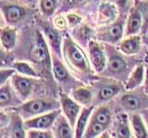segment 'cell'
Returning <instances> with one entry per match:
<instances>
[{"label": "cell", "instance_id": "obj_27", "mask_svg": "<svg viewBox=\"0 0 148 138\" xmlns=\"http://www.w3.org/2000/svg\"><path fill=\"white\" fill-rule=\"evenodd\" d=\"M11 133L13 137L17 138H24L25 132L22 127V122L20 116L14 115L11 122Z\"/></svg>", "mask_w": 148, "mask_h": 138}, {"label": "cell", "instance_id": "obj_10", "mask_svg": "<svg viewBox=\"0 0 148 138\" xmlns=\"http://www.w3.org/2000/svg\"><path fill=\"white\" fill-rule=\"evenodd\" d=\"M55 135L58 138H71L72 129L71 124L69 123L66 116L59 115L55 122Z\"/></svg>", "mask_w": 148, "mask_h": 138}, {"label": "cell", "instance_id": "obj_31", "mask_svg": "<svg viewBox=\"0 0 148 138\" xmlns=\"http://www.w3.org/2000/svg\"><path fill=\"white\" fill-rule=\"evenodd\" d=\"M141 12L143 15V29H142V33L145 35L148 32V1L143 2L141 7Z\"/></svg>", "mask_w": 148, "mask_h": 138}, {"label": "cell", "instance_id": "obj_6", "mask_svg": "<svg viewBox=\"0 0 148 138\" xmlns=\"http://www.w3.org/2000/svg\"><path fill=\"white\" fill-rule=\"evenodd\" d=\"M49 53L46 47L45 41L43 37L38 32V39L36 40L35 43L30 51V59L34 63H44L48 60Z\"/></svg>", "mask_w": 148, "mask_h": 138}, {"label": "cell", "instance_id": "obj_2", "mask_svg": "<svg viewBox=\"0 0 148 138\" xmlns=\"http://www.w3.org/2000/svg\"><path fill=\"white\" fill-rule=\"evenodd\" d=\"M59 106L60 105L57 102H51L44 99H34L21 105L20 108H18V110L23 117L28 118L29 116H34V115L57 110Z\"/></svg>", "mask_w": 148, "mask_h": 138}, {"label": "cell", "instance_id": "obj_1", "mask_svg": "<svg viewBox=\"0 0 148 138\" xmlns=\"http://www.w3.org/2000/svg\"><path fill=\"white\" fill-rule=\"evenodd\" d=\"M64 54L67 61L72 67L82 73H90V64L85 53L71 38L64 40Z\"/></svg>", "mask_w": 148, "mask_h": 138}, {"label": "cell", "instance_id": "obj_24", "mask_svg": "<svg viewBox=\"0 0 148 138\" xmlns=\"http://www.w3.org/2000/svg\"><path fill=\"white\" fill-rule=\"evenodd\" d=\"M120 87L118 85H110V86H106L102 87L98 93V99L100 101H106L109 100L112 98L119 93L120 91Z\"/></svg>", "mask_w": 148, "mask_h": 138}, {"label": "cell", "instance_id": "obj_7", "mask_svg": "<svg viewBox=\"0 0 148 138\" xmlns=\"http://www.w3.org/2000/svg\"><path fill=\"white\" fill-rule=\"evenodd\" d=\"M89 54H90V60L92 64V66L95 69L96 72H101L104 70L106 66V56L103 52V50L100 46L92 41L90 43L89 48Z\"/></svg>", "mask_w": 148, "mask_h": 138}, {"label": "cell", "instance_id": "obj_25", "mask_svg": "<svg viewBox=\"0 0 148 138\" xmlns=\"http://www.w3.org/2000/svg\"><path fill=\"white\" fill-rule=\"evenodd\" d=\"M106 126L103 125V124L91 120V122L88 123V126L86 128L84 135L83 136L86 138L96 137L97 135H99L100 133H103L106 130Z\"/></svg>", "mask_w": 148, "mask_h": 138}, {"label": "cell", "instance_id": "obj_4", "mask_svg": "<svg viewBox=\"0 0 148 138\" xmlns=\"http://www.w3.org/2000/svg\"><path fill=\"white\" fill-rule=\"evenodd\" d=\"M60 107L62 109L64 115L68 119L69 123L71 124V126H74L81 110L80 105L74 100H72L66 94L61 93L60 94Z\"/></svg>", "mask_w": 148, "mask_h": 138}, {"label": "cell", "instance_id": "obj_11", "mask_svg": "<svg viewBox=\"0 0 148 138\" xmlns=\"http://www.w3.org/2000/svg\"><path fill=\"white\" fill-rule=\"evenodd\" d=\"M120 51L127 55L137 53L141 49V38L140 36L132 35L128 39H125L121 41L119 45Z\"/></svg>", "mask_w": 148, "mask_h": 138}, {"label": "cell", "instance_id": "obj_13", "mask_svg": "<svg viewBox=\"0 0 148 138\" xmlns=\"http://www.w3.org/2000/svg\"><path fill=\"white\" fill-rule=\"evenodd\" d=\"M121 104L123 108L127 110H135L138 109H141L142 107L147 106L145 101V99L134 94L123 95L121 98Z\"/></svg>", "mask_w": 148, "mask_h": 138}, {"label": "cell", "instance_id": "obj_35", "mask_svg": "<svg viewBox=\"0 0 148 138\" xmlns=\"http://www.w3.org/2000/svg\"><path fill=\"white\" fill-rule=\"evenodd\" d=\"M55 24L58 28H59V29H64V28L66 27L67 23H66V20H65V18H63L62 17H58L55 20Z\"/></svg>", "mask_w": 148, "mask_h": 138}, {"label": "cell", "instance_id": "obj_32", "mask_svg": "<svg viewBox=\"0 0 148 138\" xmlns=\"http://www.w3.org/2000/svg\"><path fill=\"white\" fill-rule=\"evenodd\" d=\"M28 137L31 138H51L53 137L52 133L44 130H36V129H31L28 133Z\"/></svg>", "mask_w": 148, "mask_h": 138}, {"label": "cell", "instance_id": "obj_16", "mask_svg": "<svg viewBox=\"0 0 148 138\" xmlns=\"http://www.w3.org/2000/svg\"><path fill=\"white\" fill-rule=\"evenodd\" d=\"M143 76H145V69H143V66H136L127 81L126 89L132 90L134 89H136V87H138L143 83Z\"/></svg>", "mask_w": 148, "mask_h": 138}, {"label": "cell", "instance_id": "obj_36", "mask_svg": "<svg viewBox=\"0 0 148 138\" xmlns=\"http://www.w3.org/2000/svg\"><path fill=\"white\" fill-rule=\"evenodd\" d=\"M143 90H145V94H148V66L146 67V71H145V85H143Z\"/></svg>", "mask_w": 148, "mask_h": 138}, {"label": "cell", "instance_id": "obj_5", "mask_svg": "<svg viewBox=\"0 0 148 138\" xmlns=\"http://www.w3.org/2000/svg\"><path fill=\"white\" fill-rule=\"evenodd\" d=\"M12 84L21 98L25 99L32 93L34 85V80L31 78V76L26 77L20 75H13Z\"/></svg>", "mask_w": 148, "mask_h": 138}, {"label": "cell", "instance_id": "obj_30", "mask_svg": "<svg viewBox=\"0 0 148 138\" xmlns=\"http://www.w3.org/2000/svg\"><path fill=\"white\" fill-rule=\"evenodd\" d=\"M58 0H41L40 7L43 13L46 16H51L54 14L57 8Z\"/></svg>", "mask_w": 148, "mask_h": 138}, {"label": "cell", "instance_id": "obj_23", "mask_svg": "<svg viewBox=\"0 0 148 138\" xmlns=\"http://www.w3.org/2000/svg\"><path fill=\"white\" fill-rule=\"evenodd\" d=\"M108 69L113 73H122L126 69L124 59L119 54H112L108 60Z\"/></svg>", "mask_w": 148, "mask_h": 138}, {"label": "cell", "instance_id": "obj_20", "mask_svg": "<svg viewBox=\"0 0 148 138\" xmlns=\"http://www.w3.org/2000/svg\"><path fill=\"white\" fill-rule=\"evenodd\" d=\"M46 38L49 41L50 44L52 45V47L54 49V51L58 54L60 55V35L58 32L52 29V28L45 26L44 28Z\"/></svg>", "mask_w": 148, "mask_h": 138}, {"label": "cell", "instance_id": "obj_26", "mask_svg": "<svg viewBox=\"0 0 148 138\" xmlns=\"http://www.w3.org/2000/svg\"><path fill=\"white\" fill-rule=\"evenodd\" d=\"M73 97L79 103L82 105H89L92 101V92L87 89L80 87L73 91Z\"/></svg>", "mask_w": 148, "mask_h": 138}, {"label": "cell", "instance_id": "obj_29", "mask_svg": "<svg viewBox=\"0 0 148 138\" xmlns=\"http://www.w3.org/2000/svg\"><path fill=\"white\" fill-rule=\"evenodd\" d=\"M12 100V93L10 87L8 84H4L0 87V106L4 108L8 106Z\"/></svg>", "mask_w": 148, "mask_h": 138}, {"label": "cell", "instance_id": "obj_17", "mask_svg": "<svg viewBox=\"0 0 148 138\" xmlns=\"http://www.w3.org/2000/svg\"><path fill=\"white\" fill-rule=\"evenodd\" d=\"M131 124L133 129L134 135L137 138H146L148 137V133L146 127L143 121V117L139 114H133L131 117Z\"/></svg>", "mask_w": 148, "mask_h": 138}, {"label": "cell", "instance_id": "obj_18", "mask_svg": "<svg viewBox=\"0 0 148 138\" xmlns=\"http://www.w3.org/2000/svg\"><path fill=\"white\" fill-rule=\"evenodd\" d=\"M117 135L119 138H130L132 137L131 130L128 123V119L126 114H119L118 116L117 123Z\"/></svg>", "mask_w": 148, "mask_h": 138}, {"label": "cell", "instance_id": "obj_40", "mask_svg": "<svg viewBox=\"0 0 148 138\" xmlns=\"http://www.w3.org/2000/svg\"><path fill=\"white\" fill-rule=\"evenodd\" d=\"M26 2H32V1H34V0H25Z\"/></svg>", "mask_w": 148, "mask_h": 138}, {"label": "cell", "instance_id": "obj_34", "mask_svg": "<svg viewBox=\"0 0 148 138\" xmlns=\"http://www.w3.org/2000/svg\"><path fill=\"white\" fill-rule=\"evenodd\" d=\"M67 20H68L69 24H71V25H76L77 23L80 22L81 18H79L77 15H73V14H71V15H69L67 17Z\"/></svg>", "mask_w": 148, "mask_h": 138}, {"label": "cell", "instance_id": "obj_12", "mask_svg": "<svg viewBox=\"0 0 148 138\" xmlns=\"http://www.w3.org/2000/svg\"><path fill=\"white\" fill-rule=\"evenodd\" d=\"M4 17L8 23H16L20 21L24 16V9L17 5H8L2 7Z\"/></svg>", "mask_w": 148, "mask_h": 138}, {"label": "cell", "instance_id": "obj_38", "mask_svg": "<svg viewBox=\"0 0 148 138\" xmlns=\"http://www.w3.org/2000/svg\"><path fill=\"white\" fill-rule=\"evenodd\" d=\"M141 114H142V117L143 118V120H145V122H146V124L148 125V109L143 110Z\"/></svg>", "mask_w": 148, "mask_h": 138}, {"label": "cell", "instance_id": "obj_37", "mask_svg": "<svg viewBox=\"0 0 148 138\" xmlns=\"http://www.w3.org/2000/svg\"><path fill=\"white\" fill-rule=\"evenodd\" d=\"M69 1L74 5H84L90 0H69Z\"/></svg>", "mask_w": 148, "mask_h": 138}, {"label": "cell", "instance_id": "obj_41", "mask_svg": "<svg viewBox=\"0 0 148 138\" xmlns=\"http://www.w3.org/2000/svg\"><path fill=\"white\" fill-rule=\"evenodd\" d=\"M147 39H148V32H147Z\"/></svg>", "mask_w": 148, "mask_h": 138}, {"label": "cell", "instance_id": "obj_15", "mask_svg": "<svg viewBox=\"0 0 148 138\" xmlns=\"http://www.w3.org/2000/svg\"><path fill=\"white\" fill-rule=\"evenodd\" d=\"M17 41V30L12 28L6 27L1 30V43L3 48L11 50L14 48Z\"/></svg>", "mask_w": 148, "mask_h": 138}, {"label": "cell", "instance_id": "obj_33", "mask_svg": "<svg viewBox=\"0 0 148 138\" xmlns=\"http://www.w3.org/2000/svg\"><path fill=\"white\" fill-rule=\"evenodd\" d=\"M14 70L12 69H4L2 68L1 71H0V85H4L6 84V81L8 79L9 77L12 76L14 75Z\"/></svg>", "mask_w": 148, "mask_h": 138}, {"label": "cell", "instance_id": "obj_21", "mask_svg": "<svg viewBox=\"0 0 148 138\" xmlns=\"http://www.w3.org/2000/svg\"><path fill=\"white\" fill-rule=\"evenodd\" d=\"M53 61V72L56 79L58 81H64L69 77V73L67 71L66 67L64 66V64L59 61L57 58L56 55L53 54L52 56Z\"/></svg>", "mask_w": 148, "mask_h": 138}, {"label": "cell", "instance_id": "obj_3", "mask_svg": "<svg viewBox=\"0 0 148 138\" xmlns=\"http://www.w3.org/2000/svg\"><path fill=\"white\" fill-rule=\"evenodd\" d=\"M60 115V110H54L50 112L40 115L35 118L28 119L25 121L24 125L29 129H36V130H47L55 124L56 120Z\"/></svg>", "mask_w": 148, "mask_h": 138}, {"label": "cell", "instance_id": "obj_39", "mask_svg": "<svg viewBox=\"0 0 148 138\" xmlns=\"http://www.w3.org/2000/svg\"><path fill=\"white\" fill-rule=\"evenodd\" d=\"M127 1H128V0H118V2H119V6H120V7H122L125 6V5H126Z\"/></svg>", "mask_w": 148, "mask_h": 138}, {"label": "cell", "instance_id": "obj_28", "mask_svg": "<svg viewBox=\"0 0 148 138\" xmlns=\"http://www.w3.org/2000/svg\"><path fill=\"white\" fill-rule=\"evenodd\" d=\"M13 67L15 68V70H17L21 75H24L28 76L31 77H36L38 76L37 73L35 70L32 68L30 64H28L27 63H23V62H18L13 64Z\"/></svg>", "mask_w": 148, "mask_h": 138}, {"label": "cell", "instance_id": "obj_19", "mask_svg": "<svg viewBox=\"0 0 148 138\" xmlns=\"http://www.w3.org/2000/svg\"><path fill=\"white\" fill-rule=\"evenodd\" d=\"M92 120L108 127L111 120V114L109 109L108 107H105V106H102V107L98 108L94 112V114H92Z\"/></svg>", "mask_w": 148, "mask_h": 138}, {"label": "cell", "instance_id": "obj_9", "mask_svg": "<svg viewBox=\"0 0 148 138\" xmlns=\"http://www.w3.org/2000/svg\"><path fill=\"white\" fill-rule=\"evenodd\" d=\"M123 34V22L119 21L106 29L99 34V38L102 41H108L110 43H115L121 39Z\"/></svg>", "mask_w": 148, "mask_h": 138}, {"label": "cell", "instance_id": "obj_8", "mask_svg": "<svg viewBox=\"0 0 148 138\" xmlns=\"http://www.w3.org/2000/svg\"><path fill=\"white\" fill-rule=\"evenodd\" d=\"M143 29V15L141 9L138 7L132 8V10L130 13L127 23L126 35L132 36L135 35L138 32L142 31Z\"/></svg>", "mask_w": 148, "mask_h": 138}, {"label": "cell", "instance_id": "obj_14", "mask_svg": "<svg viewBox=\"0 0 148 138\" xmlns=\"http://www.w3.org/2000/svg\"><path fill=\"white\" fill-rule=\"evenodd\" d=\"M92 112V107L84 108L82 110V112L76 122L75 136L77 138H81L84 135L85 130L88 126V121H89V117Z\"/></svg>", "mask_w": 148, "mask_h": 138}, {"label": "cell", "instance_id": "obj_22", "mask_svg": "<svg viewBox=\"0 0 148 138\" xmlns=\"http://www.w3.org/2000/svg\"><path fill=\"white\" fill-rule=\"evenodd\" d=\"M117 15V10L111 4H102L100 7V21L108 23L112 21Z\"/></svg>", "mask_w": 148, "mask_h": 138}]
</instances>
